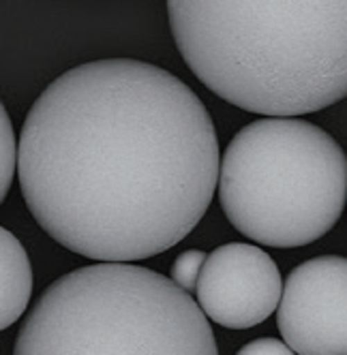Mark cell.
Here are the masks:
<instances>
[{
  "label": "cell",
  "instance_id": "cell-9",
  "mask_svg": "<svg viewBox=\"0 0 347 355\" xmlns=\"http://www.w3.org/2000/svg\"><path fill=\"white\" fill-rule=\"evenodd\" d=\"M206 261V252L197 250V248H189L176 257L171 266V283H176L183 291L191 293L197 287V278H200L202 266Z\"/></svg>",
  "mask_w": 347,
  "mask_h": 355
},
{
  "label": "cell",
  "instance_id": "cell-1",
  "mask_svg": "<svg viewBox=\"0 0 347 355\" xmlns=\"http://www.w3.org/2000/svg\"><path fill=\"white\" fill-rule=\"evenodd\" d=\"M219 139L183 80L142 60L73 67L33 103L17 178L41 230L71 252L131 263L176 246L206 214Z\"/></svg>",
  "mask_w": 347,
  "mask_h": 355
},
{
  "label": "cell",
  "instance_id": "cell-6",
  "mask_svg": "<svg viewBox=\"0 0 347 355\" xmlns=\"http://www.w3.org/2000/svg\"><path fill=\"white\" fill-rule=\"evenodd\" d=\"M281 291V272L264 248L230 242L206 255L195 302L206 319L228 329H246L277 311Z\"/></svg>",
  "mask_w": 347,
  "mask_h": 355
},
{
  "label": "cell",
  "instance_id": "cell-8",
  "mask_svg": "<svg viewBox=\"0 0 347 355\" xmlns=\"http://www.w3.org/2000/svg\"><path fill=\"white\" fill-rule=\"evenodd\" d=\"M15 171H17V141H15L11 118L3 105V101H0V204L9 195Z\"/></svg>",
  "mask_w": 347,
  "mask_h": 355
},
{
  "label": "cell",
  "instance_id": "cell-3",
  "mask_svg": "<svg viewBox=\"0 0 347 355\" xmlns=\"http://www.w3.org/2000/svg\"><path fill=\"white\" fill-rule=\"evenodd\" d=\"M13 355H219V349L206 315L171 278L133 263H94L41 293Z\"/></svg>",
  "mask_w": 347,
  "mask_h": 355
},
{
  "label": "cell",
  "instance_id": "cell-10",
  "mask_svg": "<svg viewBox=\"0 0 347 355\" xmlns=\"http://www.w3.org/2000/svg\"><path fill=\"white\" fill-rule=\"evenodd\" d=\"M236 355H296L283 340L277 338H257L246 343Z\"/></svg>",
  "mask_w": 347,
  "mask_h": 355
},
{
  "label": "cell",
  "instance_id": "cell-7",
  "mask_svg": "<svg viewBox=\"0 0 347 355\" xmlns=\"http://www.w3.org/2000/svg\"><path fill=\"white\" fill-rule=\"evenodd\" d=\"M33 297V266L24 244L0 227V332L26 313Z\"/></svg>",
  "mask_w": 347,
  "mask_h": 355
},
{
  "label": "cell",
  "instance_id": "cell-2",
  "mask_svg": "<svg viewBox=\"0 0 347 355\" xmlns=\"http://www.w3.org/2000/svg\"><path fill=\"white\" fill-rule=\"evenodd\" d=\"M171 37L210 92L262 116L347 96V0H167Z\"/></svg>",
  "mask_w": 347,
  "mask_h": 355
},
{
  "label": "cell",
  "instance_id": "cell-4",
  "mask_svg": "<svg viewBox=\"0 0 347 355\" xmlns=\"http://www.w3.org/2000/svg\"><path fill=\"white\" fill-rule=\"evenodd\" d=\"M219 201L249 240L298 248L326 236L347 204V157L337 139L298 116L242 126L219 161Z\"/></svg>",
  "mask_w": 347,
  "mask_h": 355
},
{
  "label": "cell",
  "instance_id": "cell-5",
  "mask_svg": "<svg viewBox=\"0 0 347 355\" xmlns=\"http://www.w3.org/2000/svg\"><path fill=\"white\" fill-rule=\"evenodd\" d=\"M277 325L296 355H347V257L321 255L294 268Z\"/></svg>",
  "mask_w": 347,
  "mask_h": 355
}]
</instances>
